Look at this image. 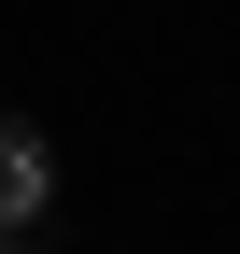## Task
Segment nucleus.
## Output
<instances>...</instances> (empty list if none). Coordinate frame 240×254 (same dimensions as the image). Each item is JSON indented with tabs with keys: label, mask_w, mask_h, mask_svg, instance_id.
<instances>
[{
	"label": "nucleus",
	"mask_w": 240,
	"mask_h": 254,
	"mask_svg": "<svg viewBox=\"0 0 240 254\" xmlns=\"http://www.w3.org/2000/svg\"><path fill=\"white\" fill-rule=\"evenodd\" d=\"M0 254H43V240H0Z\"/></svg>",
	"instance_id": "2"
},
{
	"label": "nucleus",
	"mask_w": 240,
	"mask_h": 254,
	"mask_svg": "<svg viewBox=\"0 0 240 254\" xmlns=\"http://www.w3.org/2000/svg\"><path fill=\"white\" fill-rule=\"evenodd\" d=\"M43 212H57V141L28 113H0V240H28Z\"/></svg>",
	"instance_id": "1"
}]
</instances>
